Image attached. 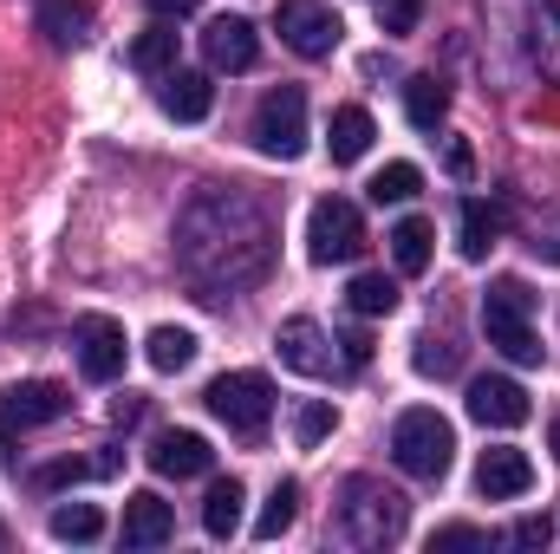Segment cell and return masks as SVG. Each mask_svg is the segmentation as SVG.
Here are the masks:
<instances>
[{
    "label": "cell",
    "instance_id": "cell-10",
    "mask_svg": "<svg viewBox=\"0 0 560 554\" xmlns=\"http://www.w3.org/2000/svg\"><path fill=\"white\" fill-rule=\"evenodd\" d=\"M66 412H72V399L52 379H20V385L0 392V424L7 430H33V424H52V417H66Z\"/></svg>",
    "mask_w": 560,
    "mask_h": 554
},
{
    "label": "cell",
    "instance_id": "cell-3",
    "mask_svg": "<svg viewBox=\"0 0 560 554\" xmlns=\"http://www.w3.org/2000/svg\"><path fill=\"white\" fill-rule=\"evenodd\" d=\"M339 535L352 549H392L405 535V496L372 483V476H352L346 483V503H339Z\"/></svg>",
    "mask_w": 560,
    "mask_h": 554
},
{
    "label": "cell",
    "instance_id": "cell-34",
    "mask_svg": "<svg viewBox=\"0 0 560 554\" xmlns=\"http://www.w3.org/2000/svg\"><path fill=\"white\" fill-rule=\"evenodd\" d=\"M423 13V0H378V26L385 33H411Z\"/></svg>",
    "mask_w": 560,
    "mask_h": 554
},
{
    "label": "cell",
    "instance_id": "cell-28",
    "mask_svg": "<svg viewBox=\"0 0 560 554\" xmlns=\"http://www.w3.org/2000/svg\"><path fill=\"white\" fill-rule=\"evenodd\" d=\"M293 516H300V483H275V496H268V509L255 522V542H280L293 529Z\"/></svg>",
    "mask_w": 560,
    "mask_h": 554
},
{
    "label": "cell",
    "instance_id": "cell-30",
    "mask_svg": "<svg viewBox=\"0 0 560 554\" xmlns=\"http://www.w3.org/2000/svg\"><path fill=\"white\" fill-rule=\"evenodd\" d=\"M332 424H339V412H332L326 399H306V405L293 412V443H300V450H313V443H326V437H332Z\"/></svg>",
    "mask_w": 560,
    "mask_h": 554
},
{
    "label": "cell",
    "instance_id": "cell-17",
    "mask_svg": "<svg viewBox=\"0 0 560 554\" xmlns=\"http://www.w3.org/2000/svg\"><path fill=\"white\" fill-rule=\"evenodd\" d=\"M170 535H176V509L156 489H138L125 503V549H163Z\"/></svg>",
    "mask_w": 560,
    "mask_h": 554
},
{
    "label": "cell",
    "instance_id": "cell-27",
    "mask_svg": "<svg viewBox=\"0 0 560 554\" xmlns=\"http://www.w3.org/2000/svg\"><path fill=\"white\" fill-rule=\"evenodd\" d=\"M346 300H352V313H359V320H378V313H392V307H398V280H392V275H352Z\"/></svg>",
    "mask_w": 560,
    "mask_h": 554
},
{
    "label": "cell",
    "instance_id": "cell-31",
    "mask_svg": "<svg viewBox=\"0 0 560 554\" xmlns=\"http://www.w3.org/2000/svg\"><path fill=\"white\" fill-rule=\"evenodd\" d=\"M411 366H418L423 379H450V372H456V346H450V339H436V333H423L418 353H411Z\"/></svg>",
    "mask_w": 560,
    "mask_h": 554
},
{
    "label": "cell",
    "instance_id": "cell-12",
    "mask_svg": "<svg viewBox=\"0 0 560 554\" xmlns=\"http://www.w3.org/2000/svg\"><path fill=\"white\" fill-rule=\"evenodd\" d=\"M528 392L515 385V379H502V372H482V379H469V417L476 424H489V430H515V424H528Z\"/></svg>",
    "mask_w": 560,
    "mask_h": 554
},
{
    "label": "cell",
    "instance_id": "cell-32",
    "mask_svg": "<svg viewBox=\"0 0 560 554\" xmlns=\"http://www.w3.org/2000/svg\"><path fill=\"white\" fill-rule=\"evenodd\" d=\"M85 476H98V463L66 457V463H46V470H39V489H66V483H85Z\"/></svg>",
    "mask_w": 560,
    "mask_h": 554
},
{
    "label": "cell",
    "instance_id": "cell-23",
    "mask_svg": "<svg viewBox=\"0 0 560 554\" xmlns=\"http://www.w3.org/2000/svg\"><path fill=\"white\" fill-rule=\"evenodd\" d=\"M131 72H143V79H163V72H176V33L170 26H150V33H138L131 39Z\"/></svg>",
    "mask_w": 560,
    "mask_h": 554
},
{
    "label": "cell",
    "instance_id": "cell-19",
    "mask_svg": "<svg viewBox=\"0 0 560 554\" xmlns=\"http://www.w3.org/2000/svg\"><path fill=\"white\" fill-rule=\"evenodd\" d=\"M242 503H248V489H242L235 476H215L209 496H202V529H209L215 542H229V535L242 529Z\"/></svg>",
    "mask_w": 560,
    "mask_h": 554
},
{
    "label": "cell",
    "instance_id": "cell-5",
    "mask_svg": "<svg viewBox=\"0 0 560 554\" xmlns=\"http://www.w3.org/2000/svg\"><path fill=\"white\" fill-rule=\"evenodd\" d=\"M202 405L222 417L235 437H261L268 417H275V379H268V372H222V379L202 392Z\"/></svg>",
    "mask_w": 560,
    "mask_h": 554
},
{
    "label": "cell",
    "instance_id": "cell-14",
    "mask_svg": "<svg viewBox=\"0 0 560 554\" xmlns=\"http://www.w3.org/2000/svg\"><path fill=\"white\" fill-rule=\"evenodd\" d=\"M476 489H482L489 503L528 496V489H535V463H528L515 443H502V450H482V463H476Z\"/></svg>",
    "mask_w": 560,
    "mask_h": 554
},
{
    "label": "cell",
    "instance_id": "cell-35",
    "mask_svg": "<svg viewBox=\"0 0 560 554\" xmlns=\"http://www.w3.org/2000/svg\"><path fill=\"white\" fill-rule=\"evenodd\" d=\"M548 535H555V522H548V516H522V522L509 529V542H515V549H548Z\"/></svg>",
    "mask_w": 560,
    "mask_h": 554
},
{
    "label": "cell",
    "instance_id": "cell-1",
    "mask_svg": "<svg viewBox=\"0 0 560 554\" xmlns=\"http://www.w3.org/2000/svg\"><path fill=\"white\" fill-rule=\"evenodd\" d=\"M176 262L202 287V300H229L235 287L268 275L275 262V222L242 189H202L176 222Z\"/></svg>",
    "mask_w": 560,
    "mask_h": 554
},
{
    "label": "cell",
    "instance_id": "cell-18",
    "mask_svg": "<svg viewBox=\"0 0 560 554\" xmlns=\"http://www.w3.org/2000/svg\"><path fill=\"white\" fill-rule=\"evenodd\" d=\"M372 138H378V125H372L365 105H339L332 125H326V150H332V163H359V157L372 150Z\"/></svg>",
    "mask_w": 560,
    "mask_h": 554
},
{
    "label": "cell",
    "instance_id": "cell-8",
    "mask_svg": "<svg viewBox=\"0 0 560 554\" xmlns=\"http://www.w3.org/2000/svg\"><path fill=\"white\" fill-rule=\"evenodd\" d=\"M72 353H79V372L92 379V385H112V379H125V326L112 320V313H79L72 320Z\"/></svg>",
    "mask_w": 560,
    "mask_h": 554
},
{
    "label": "cell",
    "instance_id": "cell-7",
    "mask_svg": "<svg viewBox=\"0 0 560 554\" xmlns=\"http://www.w3.org/2000/svg\"><path fill=\"white\" fill-rule=\"evenodd\" d=\"M255 150L275 157V163H293L306 150V92L300 85H275L255 105Z\"/></svg>",
    "mask_w": 560,
    "mask_h": 554
},
{
    "label": "cell",
    "instance_id": "cell-33",
    "mask_svg": "<svg viewBox=\"0 0 560 554\" xmlns=\"http://www.w3.org/2000/svg\"><path fill=\"white\" fill-rule=\"evenodd\" d=\"M443 549H489V535H482V529H469V522H450V529H436V535H430V554H443Z\"/></svg>",
    "mask_w": 560,
    "mask_h": 554
},
{
    "label": "cell",
    "instance_id": "cell-6",
    "mask_svg": "<svg viewBox=\"0 0 560 554\" xmlns=\"http://www.w3.org/2000/svg\"><path fill=\"white\" fill-rule=\"evenodd\" d=\"M306 255H313L319 268H332V262H359V255H365V216H359V203H346V196H319L313 216H306Z\"/></svg>",
    "mask_w": 560,
    "mask_h": 554
},
{
    "label": "cell",
    "instance_id": "cell-11",
    "mask_svg": "<svg viewBox=\"0 0 560 554\" xmlns=\"http://www.w3.org/2000/svg\"><path fill=\"white\" fill-rule=\"evenodd\" d=\"M275 353H280V366L300 372V379H326V372H332V339H326L319 320H306V313H293L275 333Z\"/></svg>",
    "mask_w": 560,
    "mask_h": 554
},
{
    "label": "cell",
    "instance_id": "cell-9",
    "mask_svg": "<svg viewBox=\"0 0 560 554\" xmlns=\"http://www.w3.org/2000/svg\"><path fill=\"white\" fill-rule=\"evenodd\" d=\"M275 26H280V39H287V53H300V59H326L339 46V33H346V20L326 0H280Z\"/></svg>",
    "mask_w": 560,
    "mask_h": 554
},
{
    "label": "cell",
    "instance_id": "cell-38",
    "mask_svg": "<svg viewBox=\"0 0 560 554\" xmlns=\"http://www.w3.org/2000/svg\"><path fill=\"white\" fill-rule=\"evenodd\" d=\"M476 170V157H469V143L463 138H450V176H469Z\"/></svg>",
    "mask_w": 560,
    "mask_h": 554
},
{
    "label": "cell",
    "instance_id": "cell-20",
    "mask_svg": "<svg viewBox=\"0 0 560 554\" xmlns=\"http://www.w3.org/2000/svg\"><path fill=\"white\" fill-rule=\"evenodd\" d=\"M430 255H436V229H430L423 216H405V222L392 229V262H398V275H423Z\"/></svg>",
    "mask_w": 560,
    "mask_h": 554
},
{
    "label": "cell",
    "instance_id": "cell-39",
    "mask_svg": "<svg viewBox=\"0 0 560 554\" xmlns=\"http://www.w3.org/2000/svg\"><path fill=\"white\" fill-rule=\"evenodd\" d=\"M548 443H555V457H560V412H555V424H548Z\"/></svg>",
    "mask_w": 560,
    "mask_h": 554
},
{
    "label": "cell",
    "instance_id": "cell-29",
    "mask_svg": "<svg viewBox=\"0 0 560 554\" xmlns=\"http://www.w3.org/2000/svg\"><path fill=\"white\" fill-rule=\"evenodd\" d=\"M365 189H372V203H411V196L423 189V170L418 163H385Z\"/></svg>",
    "mask_w": 560,
    "mask_h": 554
},
{
    "label": "cell",
    "instance_id": "cell-15",
    "mask_svg": "<svg viewBox=\"0 0 560 554\" xmlns=\"http://www.w3.org/2000/svg\"><path fill=\"white\" fill-rule=\"evenodd\" d=\"M156 105H163V118H176V125H202V118L215 112V85H209V72H163Z\"/></svg>",
    "mask_w": 560,
    "mask_h": 554
},
{
    "label": "cell",
    "instance_id": "cell-37",
    "mask_svg": "<svg viewBox=\"0 0 560 554\" xmlns=\"http://www.w3.org/2000/svg\"><path fill=\"white\" fill-rule=\"evenodd\" d=\"M339 346H346V366H365V359H372V339H365V333H346Z\"/></svg>",
    "mask_w": 560,
    "mask_h": 554
},
{
    "label": "cell",
    "instance_id": "cell-24",
    "mask_svg": "<svg viewBox=\"0 0 560 554\" xmlns=\"http://www.w3.org/2000/svg\"><path fill=\"white\" fill-rule=\"evenodd\" d=\"M143 359H150L156 372H183V366L196 359V333H189V326H156V333L143 339Z\"/></svg>",
    "mask_w": 560,
    "mask_h": 554
},
{
    "label": "cell",
    "instance_id": "cell-13",
    "mask_svg": "<svg viewBox=\"0 0 560 554\" xmlns=\"http://www.w3.org/2000/svg\"><path fill=\"white\" fill-rule=\"evenodd\" d=\"M202 59H209L215 72H248V66L261 59V33H255L242 13H222V20H209V33H202Z\"/></svg>",
    "mask_w": 560,
    "mask_h": 554
},
{
    "label": "cell",
    "instance_id": "cell-16",
    "mask_svg": "<svg viewBox=\"0 0 560 554\" xmlns=\"http://www.w3.org/2000/svg\"><path fill=\"white\" fill-rule=\"evenodd\" d=\"M209 463H215V450H209V437H196V430H163V437L150 443V470H156V476H209Z\"/></svg>",
    "mask_w": 560,
    "mask_h": 554
},
{
    "label": "cell",
    "instance_id": "cell-2",
    "mask_svg": "<svg viewBox=\"0 0 560 554\" xmlns=\"http://www.w3.org/2000/svg\"><path fill=\"white\" fill-rule=\"evenodd\" d=\"M528 313H535V293L522 287L515 275L489 280V293H482V333H489V346L502 353V359H515V366H541V333L528 326Z\"/></svg>",
    "mask_w": 560,
    "mask_h": 554
},
{
    "label": "cell",
    "instance_id": "cell-22",
    "mask_svg": "<svg viewBox=\"0 0 560 554\" xmlns=\"http://www.w3.org/2000/svg\"><path fill=\"white\" fill-rule=\"evenodd\" d=\"M405 112H411L418 131H436V125L450 118V85H443L436 72H418V79L405 85Z\"/></svg>",
    "mask_w": 560,
    "mask_h": 554
},
{
    "label": "cell",
    "instance_id": "cell-26",
    "mask_svg": "<svg viewBox=\"0 0 560 554\" xmlns=\"http://www.w3.org/2000/svg\"><path fill=\"white\" fill-rule=\"evenodd\" d=\"M46 529H52V542H98L105 535V516L92 503H59Z\"/></svg>",
    "mask_w": 560,
    "mask_h": 554
},
{
    "label": "cell",
    "instance_id": "cell-4",
    "mask_svg": "<svg viewBox=\"0 0 560 554\" xmlns=\"http://www.w3.org/2000/svg\"><path fill=\"white\" fill-rule=\"evenodd\" d=\"M450 457H456V430H450V417H436L430 405H418V412H405L392 424V463L405 476L443 483L450 476Z\"/></svg>",
    "mask_w": 560,
    "mask_h": 554
},
{
    "label": "cell",
    "instance_id": "cell-25",
    "mask_svg": "<svg viewBox=\"0 0 560 554\" xmlns=\"http://www.w3.org/2000/svg\"><path fill=\"white\" fill-rule=\"evenodd\" d=\"M495 235H502V209L495 203H463V255L482 262L495 249Z\"/></svg>",
    "mask_w": 560,
    "mask_h": 554
},
{
    "label": "cell",
    "instance_id": "cell-36",
    "mask_svg": "<svg viewBox=\"0 0 560 554\" xmlns=\"http://www.w3.org/2000/svg\"><path fill=\"white\" fill-rule=\"evenodd\" d=\"M143 7H150L156 20H183V13H196L202 0H143Z\"/></svg>",
    "mask_w": 560,
    "mask_h": 554
},
{
    "label": "cell",
    "instance_id": "cell-21",
    "mask_svg": "<svg viewBox=\"0 0 560 554\" xmlns=\"http://www.w3.org/2000/svg\"><path fill=\"white\" fill-rule=\"evenodd\" d=\"M92 26V0H39V33L52 46H79Z\"/></svg>",
    "mask_w": 560,
    "mask_h": 554
}]
</instances>
